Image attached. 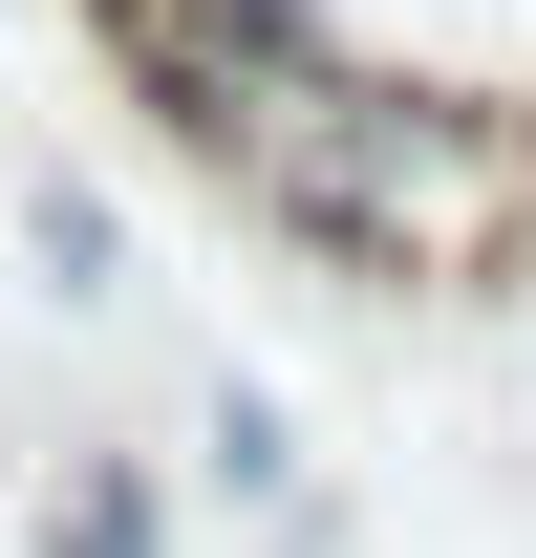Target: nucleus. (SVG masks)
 <instances>
[{
    "mask_svg": "<svg viewBox=\"0 0 536 558\" xmlns=\"http://www.w3.org/2000/svg\"><path fill=\"white\" fill-rule=\"evenodd\" d=\"M86 44H108V86L150 108V150H194L215 194L279 150V108L343 65L322 0H86Z\"/></svg>",
    "mask_w": 536,
    "mask_h": 558,
    "instance_id": "nucleus-2",
    "label": "nucleus"
},
{
    "mask_svg": "<svg viewBox=\"0 0 536 558\" xmlns=\"http://www.w3.org/2000/svg\"><path fill=\"white\" fill-rule=\"evenodd\" d=\"M22 558H194V494L150 473V451H44V494H22Z\"/></svg>",
    "mask_w": 536,
    "mask_h": 558,
    "instance_id": "nucleus-3",
    "label": "nucleus"
},
{
    "mask_svg": "<svg viewBox=\"0 0 536 558\" xmlns=\"http://www.w3.org/2000/svg\"><path fill=\"white\" fill-rule=\"evenodd\" d=\"M22 236H44V279H65V301H108V279H130V236H108V194H22Z\"/></svg>",
    "mask_w": 536,
    "mask_h": 558,
    "instance_id": "nucleus-5",
    "label": "nucleus"
},
{
    "mask_svg": "<svg viewBox=\"0 0 536 558\" xmlns=\"http://www.w3.org/2000/svg\"><path fill=\"white\" fill-rule=\"evenodd\" d=\"M194 494H215V515H301V409H279L258 365L194 387Z\"/></svg>",
    "mask_w": 536,
    "mask_h": 558,
    "instance_id": "nucleus-4",
    "label": "nucleus"
},
{
    "mask_svg": "<svg viewBox=\"0 0 536 558\" xmlns=\"http://www.w3.org/2000/svg\"><path fill=\"white\" fill-rule=\"evenodd\" d=\"M236 215L279 258H322L343 301H536V108L343 44L279 108V150L236 172Z\"/></svg>",
    "mask_w": 536,
    "mask_h": 558,
    "instance_id": "nucleus-1",
    "label": "nucleus"
}]
</instances>
